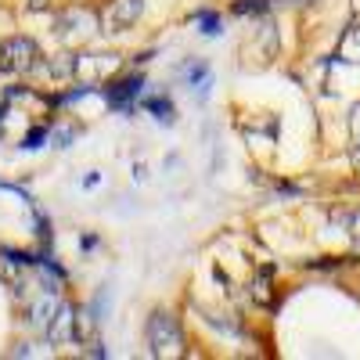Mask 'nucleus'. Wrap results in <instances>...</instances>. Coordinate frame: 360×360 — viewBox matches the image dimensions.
Here are the masks:
<instances>
[{
	"label": "nucleus",
	"mask_w": 360,
	"mask_h": 360,
	"mask_svg": "<svg viewBox=\"0 0 360 360\" xmlns=\"http://www.w3.org/2000/svg\"><path fill=\"white\" fill-rule=\"evenodd\" d=\"M148 353L152 356H184V332L169 310H155L148 317Z\"/></svg>",
	"instance_id": "1"
},
{
	"label": "nucleus",
	"mask_w": 360,
	"mask_h": 360,
	"mask_svg": "<svg viewBox=\"0 0 360 360\" xmlns=\"http://www.w3.org/2000/svg\"><path fill=\"white\" fill-rule=\"evenodd\" d=\"M198 22L205 25L202 33H217V25H220V18H217V15H198Z\"/></svg>",
	"instance_id": "9"
},
{
	"label": "nucleus",
	"mask_w": 360,
	"mask_h": 360,
	"mask_svg": "<svg viewBox=\"0 0 360 360\" xmlns=\"http://www.w3.org/2000/svg\"><path fill=\"white\" fill-rule=\"evenodd\" d=\"M270 278H274V266H263L259 270V274L252 278V299H256V303H263V307H270V303H274V295H270Z\"/></svg>",
	"instance_id": "5"
},
{
	"label": "nucleus",
	"mask_w": 360,
	"mask_h": 360,
	"mask_svg": "<svg viewBox=\"0 0 360 360\" xmlns=\"http://www.w3.org/2000/svg\"><path fill=\"white\" fill-rule=\"evenodd\" d=\"M342 54L349 58V62H360V25H353L342 37Z\"/></svg>",
	"instance_id": "6"
},
{
	"label": "nucleus",
	"mask_w": 360,
	"mask_h": 360,
	"mask_svg": "<svg viewBox=\"0 0 360 360\" xmlns=\"http://www.w3.org/2000/svg\"><path fill=\"white\" fill-rule=\"evenodd\" d=\"M148 108H152V112H159V119H173V108H169V101H148Z\"/></svg>",
	"instance_id": "8"
},
{
	"label": "nucleus",
	"mask_w": 360,
	"mask_h": 360,
	"mask_svg": "<svg viewBox=\"0 0 360 360\" xmlns=\"http://www.w3.org/2000/svg\"><path fill=\"white\" fill-rule=\"evenodd\" d=\"M137 94H141V76H127V79H119L105 90L108 105H115V108H127V101H134Z\"/></svg>",
	"instance_id": "4"
},
{
	"label": "nucleus",
	"mask_w": 360,
	"mask_h": 360,
	"mask_svg": "<svg viewBox=\"0 0 360 360\" xmlns=\"http://www.w3.org/2000/svg\"><path fill=\"white\" fill-rule=\"evenodd\" d=\"M25 4H29V11H44L51 0H25Z\"/></svg>",
	"instance_id": "10"
},
{
	"label": "nucleus",
	"mask_w": 360,
	"mask_h": 360,
	"mask_svg": "<svg viewBox=\"0 0 360 360\" xmlns=\"http://www.w3.org/2000/svg\"><path fill=\"white\" fill-rule=\"evenodd\" d=\"M40 69V47L29 37H11L0 44V72H33Z\"/></svg>",
	"instance_id": "2"
},
{
	"label": "nucleus",
	"mask_w": 360,
	"mask_h": 360,
	"mask_svg": "<svg viewBox=\"0 0 360 360\" xmlns=\"http://www.w3.org/2000/svg\"><path fill=\"white\" fill-rule=\"evenodd\" d=\"M141 11H144V0H112L108 11H105V29L127 33V29L141 18Z\"/></svg>",
	"instance_id": "3"
},
{
	"label": "nucleus",
	"mask_w": 360,
	"mask_h": 360,
	"mask_svg": "<svg viewBox=\"0 0 360 360\" xmlns=\"http://www.w3.org/2000/svg\"><path fill=\"white\" fill-rule=\"evenodd\" d=\"M266 4H270V0H238L234 11L238 15H259V11H266Z\"/></svg>",
	"instance_id": "7"
}]
</instances>
